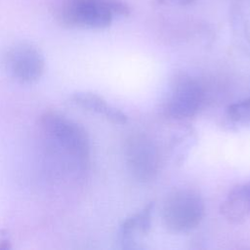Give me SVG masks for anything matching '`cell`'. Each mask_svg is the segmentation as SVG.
<instances>
[{
    "label": "cell",
    "instance_id": "cell-1",
    "mask_svg": "<svg viewBox=\"0 0 250 250\" xmlns=\"http://www.w3.org/2000/svg\"><path fill=\"white\" fill-rule=\"evenodd\" d=\"M39 123L47 140L65 153L75 168L84 170L88 166L90 140L86 130L79 123L56 111L45 112Z\"/></svg>",
    "mask_w": 250,
    "mask_h": 250
},
{
    "label": "cell",
    "instance_id": "cell-2",
    "mask_svg": "<svg viewBox=\"0 0 250 250\" xmlns=\"http://www.w3.org/2000/svg\"><path fill=\"white\" fill-rule=\"evenodd\" d=\"M129 14L130 8L121 0H64L58 20L68 27L102 29L110 25L114 15Z\"/></svg>",
    "mask_w": 250,
    "mask_h": 250
},
{
    "label": "cell",
    "instance_id": "cell-3",
    "mask_svg": "<svg viewBox=\"0 0 250 250\" xmlns=\"http://www.w3.org/2000/svg\"><path fill=\"white\" fill-rule=\"evenodd\" d=\"M204 215V200L193 189L182 188L171 192L162 206L163 225L168 231L176 234L194 229Z\"/></svg>",
    "mask_w": 250,
    "mask_h": 250
},
{
    "label": "cell",
    "instance_id": "cell-4",
    "mask_svg": "<svg viewBox=\"0 0 250 250\" xmlns=\"http://www.w3.org/2000/svg\"><path fill=\"white\" fill-rule=\"evenodd\" d=\"M124 158L131 177L140 183L155 179L160 164L157 146L151 138L136 133L129 136L124 145Z\"/></svg>",
    "mask_w": 250,
    "mask_h": 250
},
{
    "label": "cell",
    "instance_id": "cell-5",
    "mask_svg": "<svg viewBox=\"0 0 250 250\" xmlns=\"http://www.w3.org/2000/svg\"><path fill=\"white\" fill-rule=\"evenodd\" d=\"M204 101V91L198 81L191 77H181L176 81L164 103L166 116L183 120L194 116Z\"/></svg>",
    "mask_w": 250,
    "mask_h": 250
},
{
    "label": "cell",
    "instance_id": "cell-6",
    "mask_svg": "<svg viewBox=\"0 0 250 250\" xmlns=\"http://www.w3.org/2000/svg\"><path fill=\"white\" fill-rule=\"evenodd\" d=\"M4 65L16 80L22 83H33L42 76L45 60L41 52L33 45L19 43L5 53Z\"/></svg>",
    "mask_w": 250,
    "mask_h": 250
},
{
    "label": "cell",
    "instance_id": "cell-7",
    "mask_svg": "<svg viewBox=\"0 0 250 250\" xmlns=\"http://www.w3.org/2000/svg\"><path fill=\"white\" fill-rule=\"evenodd\" d=\"M153 211L154 202H149L122 222L117 231V243L120 248L126 250L143 248L142 242L152 228Z\"/></svg>",
    "mask_w": 250,
    "mask_h": 250
},
{
    "label": "cell",
    "instance_id": "cell-8",
    "mask_svg": "<svg viewBox=\"0 0 250 250\" xmlns=\"http://www.w3.org/2000/svg\"><path fill=\"white\" fill-rule=\"evenodd\" d=\"M220 212L230 224H242L250 218V182L234 187L223 200Z\"/></svg>",
    "mask_w": 250,
    "mask_h": 250
},
{
    "label": "cell",
    "instance_id": "cell-9",
    "mask_svg": "<svg viewBox=\"0 0 250 250\" xmlns=\"http://www.w3.org/2000/svg\"><path fill=\"white\" fill-rule=\"evenodd\" d=\"M70 100L77 106L100 114L111 123L122 125L128 120L127 115L121 109L109 104L104 99L94 93L79 91L74 93Z\"/></svg>",
    "mask_w": 250,
    "mask_h": 250
},
{
    "label": "cell",
    "instance_id": "cell-10",
    "mask_svg": "<svg viewBox=\"0 0 250 250\" xmlns=\"http://www.w3.org/2000/svg\"><path fill=\"white\" fill-rule=\"evenodd\" d=\"M231 28L237 48L250 56V27L239 8L231 11Z\"/></svg>",
    "mask_w": 250,
    "mask_h": 250
},
{
    "label": "cell",
    "instance_id": "cell-11",
    "mask_svg": "<svg viewBox=\"0 0 250 250\" xmlns=\"http://www.w3.org/2000/svg\"><path fill=\"white\" fill-rule=\"evenodd\" d=\"M226 117L236 126L250 125V97L229 104L226 109Z\"/></svg>",
    "mask_w": 250,
    "mask_h": 250
},
{
    "label": "cell",
    "instance_id": "cell-12",
    "mask_svg": "<svg viewBox=\"0 0 250 250\" xmlns=\"http://www.w3.org/2000/svg\"><path fill=\"white\" fill-rule=\"evenodd\" d=\"M193 0H159V2L163 4H168V5H178V6H183V5H188L191 3Z\"/></svg>",
    "mask_w": 250,
    "mask_h": 250
}]
</instances>
